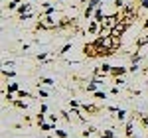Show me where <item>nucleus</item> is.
I'll use <instances>...</instances> for the list:
<instances>
[{"mask_svg": "<svg viewBox=\"0 0 148 138\" xmlns=\"http://www.w3.org/2000/svg\"><path fill=\"white\" fill-rule=\"evenodd\" d=\"M40 28H44V30H51V28H56V20H51V18H44V20L40 22Z\"/></svg>", "mask_w": 148, "mask_h": 138, "instance_id": "2", "label": "nucleus"}, {"mask_svg": "<svg viewBox=\"0 0 148 138\" xmlns=\"http://www.w3.org/2000/svg\"><path fill=\"white\" fill-rule=\"evenodd\" d=\"M146 28H148V22H146Z\"/></svg>", "mask_w": 148, "mask_h": 138, "instance_id": "11", "label": "nucleus"}, {"mask_svg": "<svg viewBox=\"0 0 148 138\" xmlns=\"http://www.w3.org/2000/svg\"><path fill=\"white\" fill-rule=\"evenodd\" d=\"M144 44H148V36H144V38L138 40V46H144Z\"/></svg>", "mask_w": 148, "mask_h": 138, "instance_id": "5", "label": "nucleus"}, {"mask_svg": "<svg viewBox=\"0 0 148 138\" xmlns=\"http://www.w3.org/2000/svg\"><path fill=\"white\" fill-rule=\"evenodd\" d=\"M28 8H30V4H24V6H20V12L24 14V10H28Z\"/></svg>", "mask_w": 148, "mask_h": 138, "instance_id": "8", "label": "nucleus"}, {"mask_svg": "<svg viewBox=\"0 0 148 138\" xmlns=\"http://www.w3.org/2000/svg\"><path fill=\"white\" fill-rule=\"evenodd\" d=\"M95 20H97V22L101 24V22H103V20H105V14H103V12H101V10H97V12H95Z\"/></svg>", "mask_w": 148, "mask_h": 138, "instance_id": "3", "label": "nucleus"}, {"mask_svg": "<svg viewBox=\"0 0 148 138\" xmlns=\"http://www.w3.org/2000/svg\"><path fill=\"white\" fill-rule=\"evenodd\" d=\"M16 89H18V85H16V83H12L10 87H8V91H16Z\"/></svg>", "mask_w": 148, "mask_h": 138, "instance_id": "7", "label": "nucleus"}, {"mask_svg": "<svg viewBox=\"0 0 148 138\" xmlns=\"http://www.w3.org/2000/svg\"><path fill=\"white\" fill-rule=\"evenodd\" d=\"M140 2H142V6H144V8H148V0H140Z\"/></svg>", "mask_w": 148, "mask_h": 138, "instance_id": "10", "label": "nucleus"}, {"mask_svg": "<svg viewBox=\"0 0 148 138\" xmlns=\"http://www.w3.org/2000/svg\"><path fill=\"white\" fill-rule=\"evenodd\" d=\"M126 28H128V24L119 22V24H116V26L113 28V30H111V38H114V40H121V36L126 32Z\"/></svg>", "mask_w": 148, "mask_h": 138, "instance_id": "1", "label": "nucleus"}, {"mask_svg": "<svg viewBox=\"0 0 148 138\" xmlns=\"http://www.w3.org/2000/svg\"><path fill=\"white\" fill-rule=\"evenodd\" d=\"M97 24H99L97 20H93V22L89 24V32H91V34H95V32H97Z\"/></svg>", "mask_w": 148, "mask_h": 138, "instance_id": "4", "label": "nucleus"}, {"mask_svg": "<svg viewBox=\"0 0 148 138\" xmlns=\"http://www.w3.org/2000/svg\"><path fill=\"white\" fill-rule=\"evenodd\" d=\"M113 73H114V75H123V73H125V69H123V67H116V69H113Z\"/></svg>", "mask_w": 148, "mask_h": 138, "instance_id": "6", "label": "nucleus"}, {"mask_svg": "<svg viewBox=\"0 0 148 138\" xmlns=\"http://www.w3.org/2000/svg\"><path fill=\"white\" fill-rule=\"evenodd\" d=\"M18 97H22V99H24V97H28V93H26V91H18Z\"/></svg>", "mask_w": 148, "mask_h": 138, "instance_id": "9", "label": "nucleus"}]
</instances>
